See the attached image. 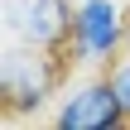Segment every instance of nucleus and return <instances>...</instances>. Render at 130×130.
Returning <instances> with one entry per match:
<instances>
[{"label":"nucleus","instance_id":"1","mask_svg":"<svg viewBox=\"0 0 130 130\" xmlns=\"http://www.w3.org/2000/svg\"><path fill=\"white\" fill-rule=\"evenodd\" d=\"M63 82V58L53 48H29V43H0V106L5 121L39 116Z\"/></svg>","mask_w":130,"mask_h":130},{"label":"nucleus","instance_id":"2","mask_svg":"<svg viewBox=\"0 0 130 130\" xmlns=\"http://www.w3.org/2000/svg\"><path fill=\"white\" fill-rule=\"evenodd\" d=\"M130 43V14L116 0H77L68 58L72 68H111Z\"/></svg>","mask_w":130,"mask_h":130},{"label":"nucleus","instance_id":"3","mask_svg":"<svg viewBox=\"0 0 130 130\" xmlns=\"http://www.w3.org/2000/svg\"><path fill=\"white\" fill-rule=\"evenodd\" d=\"M72 10L77 0H0V29L10 43L63 53L72 39Z\"/></svg>","mask_w":130,"mask_h":130},{"label":"nucleus","instance_id":"4","mask_svg":"<svg viewBox=\"0 0 130 130\" xmlns=\"http://www.w3.org/2000/svg\"><path fill=\"white\" fill-rule=\"evenodd\" d=\"M116 125H130V121H125V111H121V96H116L111 77L72 82L58 96L53 130H116Z\"/></svg>","mask_w":130,"mask_h":130},{"label":"nucleus","instance_id":"5","mask_svg":"<svg viewBox=\"0 0 130 130\" xmlns=\"http://www.w3.org/2000/svg\"><path fill=\"white\" fill-rule=\"evenodd\" d=\"M106 77H111V87H116V96H121V111H125V121H130V53H121V58L106 68Z\"/></svg>","mask_w":130,"mask_h":130}]
</instances>
